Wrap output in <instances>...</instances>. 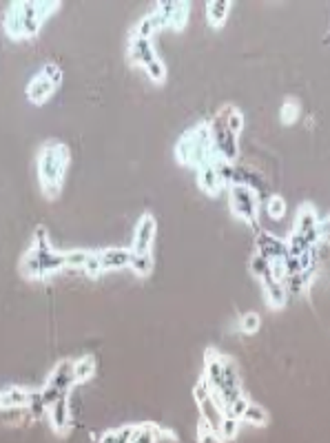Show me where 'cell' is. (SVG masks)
Instances as JSON below:
<instances>
[{
	"instance_id": "obj_1",
	"label": "cell",
	"mask_w": 330,
	"mask_h": 443,
	"mask_svg": "<svg viewBox=\"0 0 330 443\" xmlns=\"http://www.w3.org/2000/svg\"><path fill=\"white\" fill-rule=\"evenodd\" d=\"M63 3L58 0H41V3H31V0H16L9 3L5 9L3 27L5 33L11 41H31L41 33L43 25L51 18V14L60 11Z\"/></svg>"
},
{
	"instance_id": "obj_2",
	"label": "cell",
	"mask_w": 330,
	"mask_h": 443,
	"mask_svg": "<svg viewBox=\"0 0 330 443\" xmlns=\"http://www.w3.org/2000/svg\"><path fill=\"white\" fill-rule=\"evenodd\" d=\"M202 377L208 383V388H211L213 397H215V401L220 403V408H222L224 415L230 408V403L244 395L238 363L233 361L230 357L218 353L215 348H206L204 375Z\"/></svg>"
},
{
	"instance_id": "obj_3",
	"label": "cell",
	"mask_w": 330,
	"mask_h": 443,
	"mask_svg": "<svg viewBox=\"0 0 330 443\" xmlns=\"http://www.w3.org/2000/svg\"><path fill=\"white\" fill-rule=\"evenodd\" d=\"M71 162V151L65 142H45L41 153H38V184L47 200L60 198L65 178Z\"/></svg>"
},
{
	"instance_id": "obj_4",
	"label": "cell",
	"mask_w": 330,
	"mask_h": 443,
	"mask_svg": "<svg viewBox=\"0 0 330 443\" xmlns=\"http://www.w3.org/2000/svg\"><path fill=\"white\" fill-rule=\"evenodd\" d=\"M65 268V250L51 246L45 226H38L27 255L21 260V275L27 279H47L49 275Z\"/></svg>"
},
{
	"instance_id": "obj_5",
	"label": "cell",
	"mask_w": 330,
	"mask_h": 443,
	"mask_svg": "<svg viewBox=\"0 0 330 443\" xmlns=\"http://www.w3.org/2000/svg\"><path fill=\"white\" fill-rule=\"evenodd\" d=\"M176 160L182 166H196L198 171L208 164H215L220 160L211 144L208 120L196 124L193 129H188L184 136H180L176 144Z\"/></svg>"
},
{
	"instance_id": "obj_6",
	"label": "cell",
	"mask_w": 330,
	"mask_h": 443,
	"mask_svg": "<svg viewBox=\"0 0 330 443\" xmlns=\"http://www.w3.org/2000/svg\"><path fill=\"white\" fill-rule=\"evenodd\" d=\"M228 204L233 215L244 224L257 226L260 224V191L246 184H230L228 186Z\"/></svg>"
},
{
	"instance_id": "obj_7",
	"label": "cell",
	"mask_w": 330,
	"mask_h": 443,
	"mask_svg": "<svg viewBox=\"0 0 330 443\" xmlns=\"http://www.w3.org/2000/svg\"><path fill=\"white\" fill-rule=\"evenodd\" d=\"M63 85V69L55 63H47L43 65V69L38 71L33 78L27 85V100L36 107L45 105L51 95L55 93V89Z\"/></svg>"
},
{
	"instance_id": "obj_8",
	"label": "cell",
	"mask_w": 330,
	"mask_h": 443,
	"mask_svg": "<svg viewBox=\"0 0 330 443\" xmlns=\"http://www.w3.org/2000/svg\"><path fill=\"white\" fill-rule=\"evenodd\" d=\"M75 386V377H73V359H63L53 365V370L47 379V383L41 390L43 403L49 408L55 399H60L65 395H71V388Z\"/></svg>"
},
{
	"instance_id": "obj_9",
	"label": "cell",
	"mask_w": 330,
	"mask_h": 443,
	"mask_svg": "<svg viewBox=\"0 0 330 443\" xmlns=\"http://www.w3.org/2000/svg\"><path fill=\"white\" fill-rule=\"evenodd\" d=\"M208 133H211V144H213V151H215V156L228 164H235L238 153H240V146H238L240 136H235V133L226 127V122L218 113L208 120Z\"/></svg>"
},
{
	"instance_id": "obj_10",
	"label": "cell",
	"mask_w": 330,
	"mask_h": 443,
	"mask_svg": "<svg viewBox=\"0 0 330 443\" xmlns=\"http://www.w3.org/2000/svg\"><path fill=\"white\" fill-rule=\"evenodd\" d=\"M193 399H196L198 408H200V419H204L206 423H211L213 430L218 434V428H220V421L224 419V412L220 408V403L213 397L208 383L204 381V377L196 383V390H193Z\"/></svg>"
},
{
	"instance_id": "obj_11",
	"label": "cell",
	"mask_w": 330,
	"mask_h": 443,
	"mask_svg": "<svg viewBox=\"0 0 330 443\" xmlns=\"http://www.w3.org/2000/svg\"><path fill=\"white\" fill-rule=\"evenodd\" d=\"M155 233H158V222H155V218L151 213H144L138 220V224H135L131 253L133 255H151V246L155 242Z\"/></svg>"
},
{
	"instance_id": "obj_12",
	"label": "cell",
	"mask_w": 330,
	"mask_h": 443,
	"mask_svg": "<svg viewBox=\"0 0 330 443\" xmlns=\"http://www.w3.org/2000/svg\"><path fill=\"white\" fill-rule=\"evenodd\" d=\"M293 233L306 237L310 244L317 246V242H319V215H317V208L313 204H302L299 206Z\"/></svg>"
},
{
	"instance_id": "obj_13",
	"label": "cell",
	"mask_w": 330,
	"mask_h": 443,
	"mask_svg": "<svg viewBox=\"0 0 330 443\" xmlns=\"http://www.w3.org/2000/svg\"><path fill=\"white\" fill-rule=\"evenodd\" d=\"M127 58L129 63L135 65V67H151L155 60H160V55L155 53V47L151 41H147V38H138V36H131L129 38V49H127Z\"/></svg>"
},
{
	"instance_id": "obj_14",
	"label": "cell",
	"mask_w": 330,
	"mask_h": 443,
	"mask_svg": "<svg viewBox=\"0 0 330 443\" xmlns=\"http://www.w3.org/2000/svg\"><path fill=\"white\" fill-rule=\"evenodd\" d=\"M49 426L58 437H67L71 430V408H69V395L55 399L47 408Z\"/></svg>"
},
{
	"instance_id": "obj_15",
	"label": "cell",
	"mask_w": 330,
	"mask_h": 443,
	"mask_svg": "<svg viewBox=\"0 0 330 443\" xmlns=\"http://www.w3.org/2000/svg\"><path fill=\"white\" fill-rule=\"evenodd\" d=\"M255 248H257L255 253L262 255L270 264L280 262V260H286V255H288L286 240H280L275 235H270V233H266V230H260V235L255 240Z\"/></svg>"
},
{
	"instance_id": "obj_16",
	"label": "cell",
	"mask_w": 330,
	"mask_h": 443,
	"mask_svg": "<svg viewBox=\"0 0 330 443\" xmlns=\"http://www.w3.org/2000/svg\"><path fill=\"white\" fill-rule=\"evenodd\" d=\"M164 16V23L169 29L182 31L188 23V14H191V3H176V0H166V3L155 5Z\"/></svg>"
},
{
	"instance_id": "obj_17",
	"label": "cell",
	"mask_w": 330,
	"mask_h": 443,
	"mask_svg": "<svg viewBox=\"0 0 330 443\" xmlns=\"http://www.w3.org/2000/svg\"><path fill=\"white\" fill-rule=\"evenodd\" d=\"M262 282V288H264V297H266V306L270 311H282V308L288 304V291L282 282H277L273 275H266L260 279Z\"/></svg>"
},
{
	"instance_id": "obj_18",
	"label": "cell",
	"mask_w": 330,
	"mask_h": 443,
	"mask_svg": "<svg viewBox=\"0 0 330 443\" xmlns=\"http://www.w3.org/2000/svg\"><path fill=\"white\" fill-rule=\"evenodd\" d=\"M131 257L133 253L129 248H105L98 253L100 260V268L105 271H122V268L131 266Z\"/></svg>"
},
{
	"instance_id": "obj_19",
	"label": "cell",
	"mask_w": 330,
	"mask_h": 443,
	"mask_svg": "<svg viewBox=\"0 0 330 443\" xmlns=\"http://www.w3.org/2000/svg\"><path fill=\"white\" fill-rule=\"evenodd\" d=\"M162 29H166L164 16L160 14V9H158V7H153V11L144 14V16L140 18V23L135 25L133 36H138V38H147V41H151V36H153V33H158V31H162Z\"/></svg>"
},
{
	"instance_id": "obj_20",
	"label": "cell",
	"mask_w": 330,
	"mask_h": 443,
	"mask_svg": "<svg viewBox=\"0 0 330 443\" xmlns=\"http://www.w3.org/2000/svg\"><path fill=\"white\" fill-rule=\"evenodd\" d=\"M198 186L204 191L206 196H218L220 191L226 188L222 176H220V171L215 169V164H208L204 169L198 171Z\"/></svg>"
},
{
	"instance_id": "obj_21",
	"label": "cell",
	"mask_w": 330,
	"mask_h": 443,
	"mask_svg": "<svg viewBox=\"0 0 330 443\" xmlns=\"http://www.w3.org/2000/svg\"><path fill=\"white\" fill-rule=\"evenodd\" d=\"M33 419L31 410L27 406H18V408H0V428H21L29 426Z\"/></svg>"
},
{
	"instance_id": "obj_22",
	"label": "cell",
	"mask_w": 330,
	"mask_h": 443,
	"mask_svg": "<svg viewBox=\"0 0 330 443\" xmlns=\"http://www.w3.org/2000/svg\"><path fill=\"white\" fill-rule=\"evenodd\" d=\"M230 3L228 0H211L206 5V21L213 29H222L226 25V18L230 11Z\"/></svg>"
},
{
	"instance_id": "obj_23",
	"label": "cell",
	"mask_w": 330,
	"mask_h": 443,
	"mask_svg": "<svg viewBox=\"0 0 330 443\" xmlns=\"http://www.w3.org/2000/svg\"><path fill=\"white\" fill-rule=\"evenodd\" d=\"M95 370H98V361H95L93 355H82L80 359L73 361V377H75V383H85L89 381Z\"/></svg>"
},
{
	"instance_id": "obj_24",
	"label": "cell",
	"mask_w": 330,
	"mask_h": 443,
	"mask_svg": "<svg viewBox=\"0 0 330 443\" xmlns=\"http://www.w3.org/2000/svg\"><path fill=\"white\" fill-rule=\"evenodd\" d=\"M218 115H220V118L226 122V127H228L233 133H235V136H240L242 129H244V113H242L238 107H233V105H224V107H220Z\"/></svg>"
},
{
	"instance_id": "obj_25",
	"label": "cell",
	"mask_w": 330,
	"mask_h": 443,
	"mask_svg": "<svg viewBox=\"0 0 330 443\" xmlns=\"http://www.w3.org/2000/svg\"><path fill=\"white\" fill-rule=\"evenodd\" d=\"M158 441H160L158 423H138V426H135L131 443H158Z\"/></svg>"
},
{
	"instance_id": "obj_26",
	"label": "cell",
	"mask_w": 330,
	"mask_h": 443,
	"mask_svg": "<svg viewBox=\"0 0 330 443\" xmlns=\"http://www.w3.org/2000/svg\"><path fill=\"white\" fill-rule=\"evenodd\" d=\"M242 421L250 423V426L264 428V426H268L270 415L266 412V408H262V406H260V403H253V401H250V403H248V408H246V410H244V415H242Z\"/></svg>"
},
{
	"instance_id": "obj_27",
	"label": "cell",
	"mask_w": 330,
	"mask_h": 443,
	"mask_svg": "<svg viewBox=\"0 0 330 443\" xmlns=\"http://www.w3.org/2000/svg\"><path fill=\"white\" fill-rule=\"evenodd\" d=\"M238 434H240V419L224 415V419L220 421V428H218L215 439L222 441V443H228V441L235 439Z\"/></svg>"
},
{
	"instance_id": "obj_28",
	"label": "cell",
	"mask_w": 330,
	"mask_h": 443,
	"mask_svg": "<svg viewBox=\"0 0 330 443\" xmlns=\"http://www.w3.org/2000/svg\"><path fill=\"white\" fill-rule=\"evenodd\" d=\"M299 111H302V105L297 98H286L280 107V120L282 124L290 127V124H295L299 120Z\"/></svg>"
},
{
	"instance_id": "obj_29",
	"label": "cell",
	"mask_w": 330,
	"mask_h": 443,
	"mask_svg": "<svg viewBox=\"0 0 330 443\" xmlns=\"http://www.w3.org/2000/svg\"><path fill=\"white\" fill-rule=\"evenodd\" d=\"M133 432H135V426H120L115 430H107L98 443H131L133 439Z\"/></svg>"
},
{
	"instance_id": "obj_30",
	"label": "cell",
	"mask_w": 330,
	"mask_h": 443,
	"mask_svg": "<svg viewBox=\"0 0 330 443\" xmlns=\"http://www.w3.org/2000/svg\"><path fill=\"white\" fill-rule=\"evenodd\" d=\"M89 255H91V250H85V248L65 250V268H80V271H85Z\"/></svg>"
},
{
	"instance_id": "obj_31",
	"label": "cell",
	"mask_w": 330,
	"mask_h": 443,
	"mask_svg": "<svg viewBox=\"0 0 330 443\" xmlns=\"http://www.w3.org/2000/svg\"><path fill=\"white\" fill-rule=\"evenodd\" d=\"M129 268L138 277H149L153 273V257L151 255H133Z\"/></svg>"
},
{
	"instance_id": "obj_32",
	"label": "cell",
	"mask_w": 330,
	"mask_h": 443,
	"mask_svg": "<svg viewBox=\"0 0 330 443\" xmlns=\"http://www.w3.org/2000/svg\"><path fill=\"white\" fill-rule=\"evenodd\" d=\"M260 326H262V319L255 311H250V313H244L242 319H240V331L244 335H255L260 331Z\"/></svg>"
},
{
	"instance_id": "obj_33",
	"label": "cell",
	"mask_w": 330,
	"mask_h": 443,
	"mask_svg": "<svg viewBox=\"0 0 330 443\" xmlns=\"http://www.w3.org/2000/svg\"><path fill=\"white\" fill-rule=\"evenodd\" d=\"M144 71L149 75V80L155 82V85H162L166 80V65L162 63V58H160V60H155L151 67H147Z\"/></svg>"
},
{
	"instance_id": "obj_34",
	"label": "cell",
	"mask_w": 330,
	"mask_h": 443,
	"mask_svg": "<svg viewBox=\"0 0 330 443\" xmlns=\"http://www.w3.org/2000/svg\"><path fill=\"white\" fill-rule=\"evenodd\" d=\"M266 210H268V215L273 220H282L286 215V200L282 196H273L268 200V204H266Z\"/></svg>"
},
{
	"instance_id": "obj_35",
	"label": "cell",
	"mask_w": 330,
	"mask_h": 443,
	"mask_svg": "<svg viewBox=\"0 0 330 443\" xmlns=\"http://www.w3.org/2000/svg\"><path fill=\"white\" fill-rule=\"evenodd\" d=\"M250 273H253L257 279H262V277H266L268 273H270V262H266L262 255H253L250 257Z\"/></svg>"
},
{
	"instance_id": "obj_36",
	"label": "cell",
	"mask_w": 330,
	"mask_h": 443,
	"mask_svg": "<svg viewBox=\"0 0 330 443\" xmlns=\"http://www.w3.org/2000/svg\"><path fill=\"white\" fill-rule=\"evenodd\" d=\"M248 403H250V399H248L246 395L238 397L235 401L230 403V408L226 410V415H228V417H235V419H240V421H242V415H244V410L248 408Z\"/></svg>"
},
{
	"instance_id": "obj_37",
	"label": "cell",
	"mask_w": 330,
	"mask_h": 443,
	"mask_svg": "<svg viewBox=\"0 0 330 443\" xmlns=\"http://www.w3.org/2000/svg\"><path fill=\"white\" fill-rule=\"evenodd\" d=\"M211 439H215V430H213L211 423H206L204 419H200V423H198V441L200 443H206Z\"/></svg>"
},
{
	"instance_id": "obj_38",
	"label": "cell",
	"mask_w": 330,
	"mask_h": 443,
	"mask_svg": "<svg viewBox=\"0 0 330 443\" xmlns=\"http://www.w3.org/2000/svg\"><path fill=\"white\" fill-rule=\"evenodd\" d=\"M82 273H87V275H91V277H95V275H100V273H102L98 253H91V255H89V262H87V266H85V271H82Z\"/></svg>"
},
{
	"instance_id": "obj_39",
	"label": "cell",
	"mask_w": 330,
	"mask_h": 443,
	"mask_svg": "<svg viewBox=\"0 0 330 443\" xmlns=\"http://www.w3.org/2000/svg\"><path fill=\"white\" fill-rule=\"evenodd\" d=\"M319 242L330 244V215L326 220H319Z\"/></svg>"
},
{
	"instance_id": "obj_40",
	"label": "cell",
	"mask_w": 330,
	"mask_h": 443,
	"mask_svg": "<svg viewBox=\"0 0 330 443\" xmlns=\"http://www.w3.org/2000/svg\"><path fill=\"white\" fill-rule=\"evenodd\" d=\"M160 439H171L173 443H176L178 441V434L173 432L171 428H160Z\"/></svg>"
},
{
	"instance_id": "obj_41",
	"label": "cell",
	"mask_w": 330,
	"mask_h": 443,
	"mask_svg": "<svg viewBox=\"0 0 330 443\" xmlns=\"http://www.w3.org/2000/svg\"><path fill=\"white\" fill-rule=\"evenodd\" d=\"M324 45H330V33H328V38H324Z\"/></svg>"
}]
</instances>
